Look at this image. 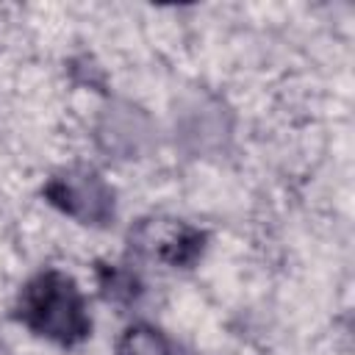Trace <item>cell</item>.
Returning <instances> with one entry per match:
<instances>
[{"instance_id":"1","label":"cell","mask_w":355,"mask_h":355,"mask_svg":"<svg viewBox=\"0 0 355 355\" xmlns=\"http://www.w3.org/2000/svg\"><path fill=\"white\" fill-rule=\"evenodd\" d=\"M14 322L55 347L72 349L92 338L94 322L89 313V300L78 280L55 266L39 269L17 291Z\"/></svg>"},{"instance_id":"2","label":"cell","mask_w":355,"mask_h":355,"mask_svg":"<svg viewBox=\"0 0 355 355\" xmlns=\"http://www.w3.org/2000/svg\"><path fill=\"white\" fill-rule=\"evenodd\" d=\"M42 197L58 214L86 227H108L116 219V191L92 166L75 164L53 172L42 186Z\"/></svg>"},{"instance_id":"3","label":"cell","mask_w":355,"mask_h":355,"mask_svg":"<svg viewBox=\"0 0 355 355\" xmlns=\"http://www.w3.org/2000/svg\"><path fill=\"white\" fill-rule=\"evenodd\" d=\"M130 252L172 269H191L205 255L208 230L169 216L139 219L128 233Z\"/></svg>"},{"instance_id":"4","label":"cell","mask_w":355,"mask_h":355,"mask_svg":"<svg viewBox=\"0 0 355 355\" xmlns=\"http://www.w3.org/2000/svg\"><path fill=\"white\" fill-rule=\"evenodd\" d=\"M114 355H183V349L155 324L130 322L114 341Z\"/></svg>"},{"instance_id":"5","label":"cell","mask_w":355,"mask_h":355,"mask_svg":"<svg viewBox=\"0 0 355 355\" xmlns=\"http://www.w3.org/2000/svg\"><path fill=\"white\" fill-rule=\"evenodd\" d=\"M97 275V286H100V294L105 302H114V305H133L141 294H144V286L139 280V275L128 266H116V263H97L94 269Z\"/></svg>"}]
</instances>
